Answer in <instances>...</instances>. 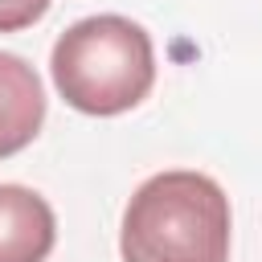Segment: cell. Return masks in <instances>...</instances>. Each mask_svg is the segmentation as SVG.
<instances>
[{"mask_svg": "<svg viewBox=\"0 0 262 262\" xmlns=\"http://www.w3.org/2000/svg\"><path fill=\"white\" fill-rule=\"evenodd\" d=\"M49 8V0H0V33H16L29 29L33 20H41Z\"/></svg>", "mask_w": 262, "mask_h": 262, "instance_id": "cell-5", "label": "cell"}, {"mask_svg": "<svg viewBox=\"0 0 262 262\" xmlns=\"http://www.w3.org/2000/svg\"><path fill=\"white\" fill-rule=\"evenodd\" d=\"M45 123V90L16 53H0V160L37 139Z\"/></svg>", "mask_w": 262, "mask_h": 262, "instance_id": "cell-4", "label": "cell"}, {"mask_svg": "<svg viewBox=\"0 0 262 262\" xmlns=\"http://www.w3.org/2000/svg\"><path fill=\"white\" fill-rule=\"evenodd\" d=\"M57 94L82 115H123L139 106L156 82L151 37L115 12L70 25L49 57Z\"/></svg>", "mask_w": 262, "mask_h": 262, "instance_id": "cell-2", "label": "cell"}, {"mask_svg": "<svg viewBox=\"0 0 262 262\" xmlns=\"http://www.w3.org/2000/svg\"><path fill=\"white\" fill-rule=\"evenodd\" d=\"M57 242L53 209L25 184H0V262H45Z\"/></svg>", "mask_w": 262, "mask_h": 262, "instance_id": "cell-3", "label": "cell"}, {"mask_svg": "<svg viewBox=\"0 0 262 262\" xmlns=\"http://www.w3.org/2000/svg\"><path fill=\"white\" fill-rule=\"evenodd\" d=\"M123 262H229V196L205 172H160L135 188L119 229Z\"/></svg>", "mask_w": 262, "mask_h": 262, "instance_id": "cell-1", "label": "cell"}]
</instances>
